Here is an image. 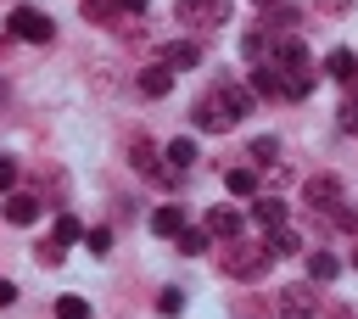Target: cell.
<instances>
[{
  "mask_svg": "<svg viewBox=\"0 0 358 319\" xmlns=\"http://www.w3.org/2000/svg\"><path fill=\"white\" fill-rule=\"evenodd\" d=\"M252 112V90L246 84H218V90H207L201 101H196V129L201 134H224V129H235L241 118Z\"/></svg>",
  "mask_w": 358,
  "mask_h": 319,
  "instance_id": "obj_1",
  "label": "cell"
},
{
  "mask_svg": "<svg viewBox=\"0 0 358 319\" xmlns=\"http://www.w3.org/2000/svg\"><path fill=\"white\" fill-rule=\"evenodd\" d=\"M268 263H274V252H268L263 241H229V252H224V269H229L235 280H257Z\"/></svg>",
  "mask_w": 358,
  "mask_h": 319,
  "instance_id": "obj_2",
  "label": "cell"
},
{
  "mask_svg": "<svg viewBox=\"0 0 358 319\" xmlns=\"http://www.w3.org/2000/svg\"><path fill=\"white\" fill-rule=\"evenodd\" d=\"M6 28H11L17 39H28V45H50V39H56V22H50L45 11H34V6H17V11L6 17Z\"/></svg>",
  "mask_w": 358,
  "mask_h": 319,
  "instance_id": "obj_3",
  "label": "cell"
},
{
  "mask_svg": "<svg viewBox=\"0 0 358 319\" xmlns=\"http://www.w3.org/2000/svg\"><path fill=\"white\" fill-rule=\"evenodd\" d=\"M302 196H308V207H313V213H330V218L347 207V196H341V179H336V173H313V179L302 185Z\"/></svg>",
  "mask_w": 358,
  "mask_h": 319,
  "instance_id": "obj_4",
  "label": "cell"
},
{
  "mask_svg": "<svg viewBox=\"0 0 358 319\" xmlns=\"http://www.w3.org/2000/svg\"><path fill=\"white\" fill-rule=\"evenodd\" d=\"M179 22L185 28H224L229 22V0H179Z\"/></svg>",
  "mask_w": 358,
  "mask_h": 319,
  "instance_id": "obj_5",
  "label": "cell"
},
{
  "mask_svg": "<svg viewBox=\"0 0 358 319\" xmlns=\"http://www.w3.org/2000/svg\"><path fill=\"white\" fill-rule=\"evenodd\" d=\"M129 157H134V168H140L145 179H157V185H173V179H179L173 168H162V162H157V146H151V140H134V151H129Z\"/></svg>",
  "mask_w": 358,
  "mask_h": 319,
  "instance_id": "obj_6",
  "label": "cell"
},
{
  "mask_svg": "<svg viewBox=\"0 0 358 319\" xmlns=\"http://www.w3.org/2000/svg\"><path fill=\"white\" fill-rule=\"evenodd\" d=\"M280 308H285V319H308L319 308V297H313V285H285L280 291Z\"/></svg>",
  "mask_w": 358,
  "mask_h": 319,
  "instance_id": "obj_7",
  "label": "cell"
},
{
  "mask_svg": "<svg viewBox=\"0 0 358 319\" xmlns=\"http://www.w3.org/2000/svg\"><path fill=\"white\" fill-rule=\"evenodd\" d=\"M274 73H280V67H274ZM280 95H285V101L313 95V67H285V73H280Z\"/></svg>",
  "mask_w": 358,
  "mask_h": 319,
  "instance_id": "obj_8",
  "label": "cell"
},
{
  "mask_svg": "<svg viewBox=\"0 0 358 319\" xmlns=\"http://www.w3.org/2000/svg\"><path fill=\"white\" fill-rule=\"evenodd\" d=\"M134 84H140V95H145V101H162V95L173 90V67H162V62H157V67H145Z\"/></svg>",
  "mask_w": 358,
  "mask_h": 319,
  "instance_id": "obj_9",
  "label": "cell"
},
{
  "mask_svg": "<svg viewBox=\"0 0 358 319\" xmlns=\"http://www.w3.org/2000/svg\"><path fill=\"white\" fill-rule=\"evenodd\" d=\"M0 213H6V224H34V218H39V196H28V190H11Z\"/></svg>",
  "mask_w": 358,
  "mask_h": 319,
  "instance_id": "obj_10",
  "label": "cell"
},
{
  "mask_svg": "<svg viewBox=\"0 0 358 319\" xmlns=\"http://www.w3.org/2000/svg\"><path fill=\"white\" fill-rule=\"evenodd\" d=\"M196 62H201V50H196L190 39H173V45H162V67L185 73V67H196Z\"/></svg>",
  "mask_w": 358,
  "mask_h": 319,
  "instance_id": "obj_11",
  "label": "cell"
},
{
  "mask_svg": "<svg viewBox=\"0 0 358 319\" xmlns=\"http://www.w3.org/2000/svg\"><path fill=\"white\" fill-rule=\"evenodd\" d=\"M252 218H257L263 229H285V201H280V196H257V201H252Z\"/></svg>",
  "mask_w": 358,
  "mask_h": 319,
  "instance_id": "obj_12",
  "label": "cell"
},
{
  "mask_svg": "<svg viewBox=\"0 0 358 319\" xmlns=\"http://www.w3.org/2000/svg\"><path fill=\"white\" fill-rule=\"evenodd\" d=\"M151 229H157V235H173V241H179V235L190 229V224H185V207H157V213H151Z\"/></svg>",
  "mask_w": 358,
  "mask_h": 319,
  "instance_id": "obj_13",
  "label": "cell"
},
{
  "mask_svg": "<svg viewBox=\"0 0 358 319\" xmlns=\"http://www.w3.org/2000/svg\"><path fill=\"white\" fill-rule=\"evenodd\" d=\"M207 235L235 241V235H241V213H235V207H213V213H207Z\"/></svg>",
  "mask_w": 358,
  "mask_h": 319,
  "instance_id": "obj_14",
  "label": "cell"
},
{
  "mask_svg": "<svg viewBox=\"0 0 358 319\" xmlns=\"http://www.w3.org/2000/svg\"><path fill=\"white\" fill-rule=\"evenodd\" d=\"M324 73L341 78V84H352V78H358V56H352V50H330V56H324Z\"/></svg>",
  "mask_w": 358,
  "mask_h": 319,
  "instance_id": "obj_15",
  "label": "cell"
},
{
  "mask_svg": "<svg viewBox=\"0 0 358 319\" xmlns=\"http://www.w3.org/2000/svg\"><path fill=\"white\" fill-rule=\"evenodd\" d=\"M263 246H268V252H274V257H291V252H296V246H302V235H296V229H291V224H285V229H268V241H263Z\"/></svg>",
  "mask_w": 358,
  "mask_h": 319,
  "instance_id": "obj_16",
  "label": "cell"
},
{
  "mask_svg": "<svg viewBox=\"0 0 358 319\" xmlns=\"http://www.w3.org/2000/svg\"><path fill=\"white\" fill-rule=\"evenodd\" d=\"M336 274H341V263H336L330 252H308V280H313V285H319V280H336Z\"/></svg>",
  "mask_w": 358,
  "mask_h": 319,
  "instance_id": "obj_17",
  "label": "cell"
},
{
  "mask_svg": "<svg viewBox=\"0 0 358 319\" xmlns=\"http://www.w3.org/2000/svg\"><path fill=\"white\" fill-rule=\"evenodd\" d=\"M168 162H173V173H185V168L196 162V140H190V134H179V140L168 146Z\"/></svg>",
  "mask_w": 358,
  "mask_h": 319,
  "instance_id": "obj_18",
  "label": "cell"
},
{
  "mask_svg": "<svg viewBox=\"0 0 358 319\" xmlns=\"http://www.w3.org/2000/svg\"><path fill=\"white\" fill-rule=\"evenodd\" d=\"M252 90H257V95H280V73H274L268 62H257V67H252Z\"/></svg>",
  "mask_w": 358,
  "mask_h": 319,
  "instance_id": "obj_19",
  "label": "cell"
},
{
  "mask_svg": "<svg viewBox=\"0 0 358 319\" xmlns=\"http://www.w3.org/2000/svg\"><path fill=\"white\" fill-rule=\"evenodd\" d=\"M224 185H229V196H252V190H257V173H252V168H229Z\"/></svg>",
  "mask_w": 358,
  "mask_h": 319,
  "instance_id": "obj_20",
  "label": "cell"
},
{
  "mask_svg": "<svg viewBox=\"0 0 358 319\" xmlns=\"http://www.w3.org/2000/svg\"><path fill=\"white\" fill-rule=\"evenodd\" d=\"M78 11H84L90 22H112V17L123 11V6H117V0H78Z\"/></svg>",
  "mask_w": 358,
  "mask_h": 319,
  "instance_id": "obj_21",
  "label": "cell"
},
{
  "mask_svg": "<svg viewBox=\"0 0 358 319\" xmlns=\"http://www.w3.org/2000/svg\"><path fill=\"white\" fill-rule=\"evenodd\" d=\"M56 319H90V302L84 297H56Z\"/></svg>",
  "mask_w": 358,
  "mask_h": 319,
  "instance_id": "obj_22",
  "label": "cell"
},
{
  "mask_svg": "<svg viewBox=\"0 0 358 319\" xmlns=\"http://www.w3.org/2000/svg\"><path fill=\"white\" fill-rule=\"evenodd\" d=\"M179 308H185V291H179V285H168V291H157V313H168V319H173Z\"/></svg>",
  "mask_w": 358,
  "mask_h": 319,
  "instance_id": "obj_23",
  "label": "cell"
},
{
  "mask_svg": "<svg viewBox=\"0 0 358 319\" xmlns=\"http://www.w3.org/2000/svg\"><path fill=\"white\" fill-rule=\"evenodd\" d=\"M50 241H56V246H73V241H84V235H78V224H73V218L62 213V218H56V235H50Z\"/></svg>",
  "mask_w": 358,
  "mask_h": 319,
  "instance_id": "obj_24",
  "label": "cell"
},
{
  "mask_svg": "<svg viewBox=\"0 0 358 319\" xmlns=\"http://www.w3.org/2000/svg\"><path fill=\"white\" fill-rule=\"evenodd\" d=\"M201 246H207V224H201V229H185V235H179V252H185V257H196Z\"/></svg>",
  "mask_w": 358,
  "mask_h": 319,
  "instance_id": "obj_25",
  "label": "cell"
},
{
  "mask_svg": "<svg viewBox=\"0 0 358 319\" xmlns=\"http://www.w3.org/2000/svg\"><path fill=\"white\" fill-rule=\"evenodd\" d=\"M252 157H257V162L280 157V140H274V134H257V140H252Z\"/></svg>",
  "mask_w": 358,
  "mask_h": 319,
  "instance_id": "obj_26",
  "label": "cell"
},
{
  "mask_svg": "<svg viewBox=\"0 0 358 319\" xmlns=\"http://www.w3.org/2000/svg\"><path fill=\"white\" fill-rule=\"evenodd\" d=\"M341 129H347V134H358V90L341 101Z\"/></svg>",
  "mask_w": 358,
  "mask_h": 319,
  "instance_id": "obj_27",
  "label": "cell"
},
{
  "mask_svg": "<svg viewBox=\"0 0 358 319\" xmlns=\"http://www.w3.org/2000/svg\"><path fill=\"white\" fill-rule=\"evenodd\" d=\"M84 246H90V252H95V257H101V252H106V246H112V229H84Z\"/></svg>",
  "mask_w": 358,
  "mask_h": 319,
  "instance_id": "obj_28",
  "label": "cell"
},
{
  "mask_svg": "<svg viewBox=\"0 0 358 319\" xmlns=\"http://www.w3.org/2000/svg\"><path fill=\"white\" fill-rule=\"evenodd\" d=\"M11 185H17V162L0 157V196H11Z\"/></svg>",
  "mask_w": 358,
  "mask_h": 319,
  "instance_id": "obj_29",
  "label": "cell"
},
{
  "mask_svg": "<svg viewBox=\"0 0 358 319\" xmlns=\"http://www.w3.org/2000/svg\"><path fill=\"white\" fill-rule=\"evenodd\" d=\"M11 302H17V285H11V280H0V308H11Z\"/></svg>",
  "mask_w": 358,
  "mask_h": 319,
  "instance_id": "obj_30",
  "label": "cell"
},
{
  "mask_svg": "<svg viewBox=\"0 0 358 319\" xmlns=\"http://www.w3.org/2000/svg\"><path fill=\"white\" fill-rule=\"evenodd\" d=\"M117 6H123V11H145L151 0H117Z\"/></svg>",
  "mask_w": 358,
  "mask_h": 319,
  "instance_id": "obj_31",
  "label": "cell"
},
{
  "mask_svg": "<svg viewBox=\"0 0 358 319\" xmlns=\"http://www.w3.org/2000/svg\"><path fill=\"white\" fill-rule=\"evenodd\" d=\"M0 106H6V78H0Z\"/></svg>",
  "mask_w": 358,
  "mask_h": 319,
  "instance_id": "obj_32",
  "label": "cell"
},
{
  "mask_svg": "<svg viewBox=\"0 0 358 319\" xmlns=\"http://www.w3.org/2000/svg\"><path fill=\"white\" fill-rule=\"evenodd\" d=\"M257 6H280V0H257Z\"/></svg>",
  "mask_w": 358,
  "mask_h": 319,
  "instance_id": "obj_33",
  "label": "cell"
},
{
  "mask_svg": "<svg viewBox=\"0 0 358 319\" xmlns=\"http://www.w3.org/2000/svg\"><path fill=\"white\" fill-rule=\"evenodd\" d=\"M352 269H358V252H352Z\"/></svg>",
  "mask_w": 358,
  "mask_h": 319,
  "instance_id": "obj_34",
  "label": "cell"
}]
</instances>
